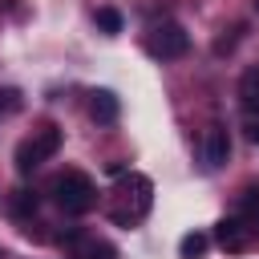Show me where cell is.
Instances as JSON below:
<instances>
[{
  "mask_svg": "<svg viewBox=\"0 0 259 259\" xmlns=\"http://www.w3.org/2000/svg\"><path fill=\"white\" fill-rule=\"evenodd\" d=\"M61 243L69 247V255H73V259H117V251H113L105 239L85 235V231H65V235H61Z\"/></svg>",
  "mask_w": 259,
  "mask_h": 259,
  "instance_id": "cell-5",
  "label": "cell"
},
{
  "mask_svg": "<svg viewBox=\"0 0 259 259\" xmlns=\"http://www.w3.org/2000/svg\"><path fill=\"white\" fill-rule=\"evenodd\" d=\"M24 105V97H20V89H12V85H4L0 89V117H12L16 109Z\"/></svg>",
  "mask_w": 259,
  "mask_h": 259,
  "instance_id": "cell-12",
  "label": "cell"
},
{
  "mask_svg": "<svg viewBox=\"0 0 259 259\" xmlns=\"http://www.w3.org/2000/svg\"><path fill=\"white\" fill-rule=\"evenodd\" d=\"M239 32H243V28H231V36H223V40H214V53H219V57H223V53H231V49L239 45Z\"/></svg>",
  "mask_w": 259,
  "mask_h": 259,
  "instance_id": "cell-14",
  "label": "cell"
},
{
  "mask_svg": "<svg viewBox=\"0 0 259 259\" xmlns=\"http://www.w3.org/2000/svg\"><path fill=\"white\" fill-rule=\"evenodd\" d=\"M186 49H190V36H186V28L174 24V20H162V24H154V28L146 32V53H150L154 61H178Z\"/></svg>",
  "mask_w": 259,
  "mask_h": 259,
  "instance_id": "cell-3",
  "label": "cell"
},
{
  "mask_svg": "<svg viewBox=\"0 0 259 259\" xmlns=\"http://www.w3.org/2000/svg\"><path fill=\"white\" fill-rule=\"evenodd\" d=\"M206 243H210L206 235L190 231V235H182V243H178V255H182V259H198V255L206 251Z\"/></svg>",
  "mask_w": 259,
  "mask_h": 259,
  "instance_id": "cell-10",
  "label": "cell"
},
{
  "mask_svg": "<svg viewBox=\"0 0 259 259\" xmlns=\"http://www.w3.org/2000/svg\"><path fill=\"white\" fill-rule=\"evenodd\" d=\"M239 105L247 113H259V65L243 69V77H239Z\"/></svg>",
  "mask_w": 259,
  "mask_h": 259,
  "instance_id": "cell-8",
  "label": "cell"
},
{
  "mask_svg": "<svg viewBox=\"0 0 259 259\" xmlns=\"http://www.w3.org/2000/svg\"><path fill=\"white\" fill-rule=\"evenodd\" d=\"M89 117H93L97 125H113V121L121 117V101H117V93H113V89H97V93L89 97Z\"/></svg>",
  "mask_w": 259,
  "mask_h": 259,
  "instance_id": "cell-7",
  "label": "cell"
},
{
  "mask_svg": "<svg viewBox=\"0 0 259 259\" xmlns=\"http://www.w3.org/2000/svg\"><path fill=\"white\" fill-rule=\"evenodd\" d=\"M239 214H243L251 227H259V182H247V186H243V194H239Z\"/></svg>",
  "mask_w": 259,
  "mask_h": 259,
  "instance_id": "cell-9",
  "label": "cell"
},
{
  "mask_svg": "<svg viewBox=\"0 0 259 259\" xmlns=\"http://www.w3.org/2000/svg\"><path fill=\"white\" fill-rule=\"evenodd\" d=\"M214 243H219L223 251L239 255V251H247V247L255 243V227H251L243 214H235V219H223V223L214 227Z\"/></svg>",
  "mask_w": 259,
  "mask_h": 259,
  "instance_id": "cell-4",
  "label": "cell"
},
{
  "mask_svg": "<svg viewBox=\"0 0 259 259\" xmlns=\"http://www.w3.org/2000/svg\"><path fill=\"white\" fill-rule=\"evenodd\" d=\"M97 28H101L105 36L121 32V12H117V8H97Z\"/></svg>",
  "mask_w": 259,
  "mask_h": 259,
  "instance_id": "cell-11",
  "label": "cell"
},
{
  "mask_svg": "<svg viewBox=\"0 0 259 259\" xmlns=\"http://www.w3.org/2000/svg\"><path fill=\"white\" fill-rule=\"evenodd\" d=\"M53 198H57V206H61L65 214H85V210H93L97 190H93V182H89L81 170H65V174L53 182Z\"/></svg>",
  "mask_w": 259,
  "mask_h": 259,
  "instance_id": "cell-1",
  "label": "cell"
},
{
  "mask_svg": "<svg viewBox=\"0 0 259 259\" xmlns=\"http://www.w3.org/2000/svg\"><path fill=\"white\" fill-rule=\"evenodd\" d=\"M32 210H36V194L16 190V194H12V214H16V219H24V214H32Z\"/></svg>",
  "mask_w": 259,
  "mask_h": 259,
  "instance_id": "cell-13",
  "label": "cell"
},
{
  "mask_svg": "<svg viewBox=\"0 0 259 259\" xmlns=\"http://www.w3.org/2000/svg\"><path fill=\"white\" fill-rule=\"evenodd\" d=\"M255 8H259V0H255Z\"/></svg>",
  "mask_w": 259,
  "mask_h": 259,
  "instance_id": "cell-16",
  "label": "cell"
},
{
  "mask_svg": "<svg viewBox=\"0 0 259 259\" xmlns=\"http://www.w3.org/2000/svg\"><path fill=\"white\" fill-rule=\"evenodd\" d=\"M243 130H247V142H259V121H255V117H251Z\"/></svg>",
  "mask_w": 259,
  "mask_h": 259,
  "instance_id": "cell-15",
  "label": "cell"
},
{
  "mask_svg": "<svg viewBox=\"0 0 259 259\" xmlns=\"http://www.w3.org/2000/svg\"><path fill=\"white\" fill-rule=\"evenodd\" d=\"M202 158H206L210 170L227 166V158H231V134H227L223 121H210L206 125V134H202Z\"/></svg>",
  "mask_w": 259,
  "mask_h": 259,
  "instance_id": "cell-6",
  "label": "cell"
},
{
  "mask_svg": "<svg viewBox=\"0 0 259 259\" xmlns=\"http://www.w3.org/2000/svg\"><path fill=\"white\" fill-rule=\"evenodd\" d=\"M61 150V130L57 125H40V130H32V138H24L20 146H16V170L20 174H32L40 162H49L53 154Z\"/></svg>",
  "mask_w": 259,
  "mask_h": 259,
  "instance_id": "cell-2",
  "label": "cell"
}]
</instances>
